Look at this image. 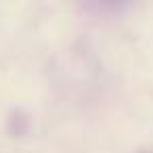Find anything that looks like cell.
I'll use <instances>...</instances> for the list:
<instances>
[]
</instances>
